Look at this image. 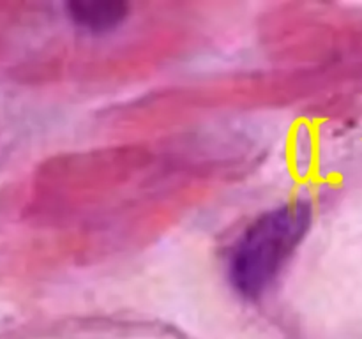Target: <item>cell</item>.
<instances>
[{
	"label": "cell",
	"mask_w": 362,
	"mask_h": 339,
	"mask_svg": "<svg viewBox=\"0 0 362 339\" xmlns=\"http://www.w3.org/2000/svg\"><path fill=\"white\" fill-rule=\"evenodd\" d=\"M311 207L293 201L258 218L233 246L228 279L243 297L262 295L306 233Z\"/></svg>",
	"instance_id": "6da1fadb"
},
{
	"label": "cell",
	"mask_w": 362,
	"mask_h": 339,
	"mask_svg": "<svg viewBox=\"0 0 362 339\" xmlns=\"http://www.w3.org/2000/svg\"><path fill=\"white\" fill-rule=\"evenodd\" d=\"M127 11V4L119 0H74L67 4L71 20L90 32L112 30L126 20Z\"/></svg>",
	"instance_id": "7a4b0ae2"
}]
</instances>
